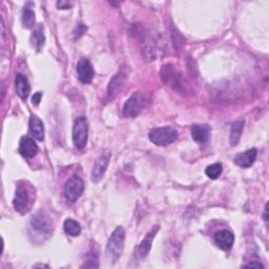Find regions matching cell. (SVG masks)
<instances>
[{
  "mask_svg": "<svg viewBox=\"0 0 269 269\" xmlns=\"http://www.w3.org/2000/svg\"><path fill=\"white\" fill-rule=\"evenodd\" d=\"M53 230V221H52L50 216L44 212H39L33 216L32 220H30V236H34L35 240L40 239V241H44L52 234Z\"/></svg>",
  "mask_w": 269,
  "mask_h": 269,
  "instance_id": "obj_1",
  "label": "cell"
},
{
  "mask_svg": "<svg viewBox=\"0 0 269 269\" xmlns=\"http://www.w3.org/2000/svg\"><path fill=\"white\" fill-rule=\"evenodd\" d=\"M124 241H126V232L123 227L119 226L112 232L106 245V254L112 260L115 261L121 256L124 248Z\"/></svg>",
  "mask_w": 269,
  "mask_h": 269,
  "instance_id": "obj_2",
  "label": "cell"
},
{
  "mask_svg": "<svg viewBox=\"0 0 269 269\" xmlns=\"http://www.w3.org/2000/svg\"><path fill=\"white\" fill-rule=\"evenodd\" d=\"M150 140L158 146H168L178 138V132L172 128L164 126L150 132Z\"/></svg>",
  "mask_w": 269,
  "mask_h": 269,
  "instance_id": "obj_3",
  "label": "cell"
},
{
  "mask_svg": "<svg viewBox=\"0 0 269 269\" xmlns=\"http://www.w3.org/2000/svg\"><path fill=\"white\" fill-rule=\"evenodd\" d=\"M88 140V120L86 117H79L74 122L73 141L79 150H82L86 146Z\"/></svg>",
  "mask_w": 269,
  "mask_h": 269,
  "instance_id": "obj_4",
  "label": "cell"
},
{
  "mask_svg": "<svg viewBox=\"0 0 269 269\" xmlns=\"http://www.w3.org/2000/svg\"><path fill=\"white\" fill-rule=\"evenodd\" d=\"M32 205V196L26 185L19 184L16 188L15 198L13 200V206L16 212L20 214H26L28 212Z\"/></svg>",
  "mask_w": 269,
  "mask_h": 269,
  "instance_id": "obj_5",
  "label": "cell"
},
{
  "mask_svg": "<svg viewBox=\"0 0 269 269\" xmlns=\"http://www.w3.org/2000/svg\"><path fill=\"white\" fill-rule=\"evenodd\" d=\"M146 106V99L140 92H134L123 106L122 114L126 118H136Z\"/></svg>",
  "mask_w": 269,
  "mask_h": 269,
  "instance_id": "obj_6",
  "label": "cell"
},
{
  "mask_svg": "<svg viewBox=\"0 0 269 269\" xmlns=\"http://www.w3.org/2000/svg\"><path fill=\"white\" fill-rule=\"evenodd\" d=\"M110 160V152L108 150L101 152V154L95 161L94 166H92L90 174V180L92 182L98 183L103 178V176H104L106 168L108 166Z\"/></svg>",
  "mask_w": 269,
  "mask_h": 269,
  "instance_id": "obj_7",
  "label": "cell"
},
{
  "mask_svg": "<svg viewBox=\"0 0 269 269\" xmlns=\"http://www.w3.org/2000/svg\"><path fill=\"white\" fill-rule=\"evenodd\" d=\"M84 190V183L78 176H73L64 185V196L70 202L77 201Z\"/></svg>",
  "mask_w": 269,
  "mask_h": 269,
  "instance_id": "obj_8",
  "label": "cell"
},
{
  "mask_svg": "<svg viewBox=\"0 0 269 269\" xmlns=\"http://www.w3.org/2000/svg\"><path fill=\"white\" fill-rule=\"evenodd\" d=\"M128 80V72L126 68H121L118 73L114 76L110 81L108 82V98L112 100L115 98L126 86V82Z\"/></svg>",
  "mask_w": 269,
  "mask_h": 269,
  "instance_id": "obj_9",
  "label": "cell"
},
{
  "mask_svg": "<svg viewBox=\"0 0 269 269\" xmlns=\"http://www.w3.org/2000/svg\"><path fill=\"white\" fill-rule=\"evenodd\" d=\"M77 74L79 80L82 84H90L94 79L95 72L92 68V66L90 64V62L86 58H81L77 64Z\"/></svg>",
  "mask_w": 269,
  "mask_h": 269,
  "instance_id": "obj_10",
  "label": "cell"
},
{
  "mask_svg": "<svg viewBox=\"0 0 269 269\" xmlns=\"http://www.w3.org/2000/svg\"><path fill=\"white\" fill-rule=\"evenodd\" d=\"M214 244L219 248H221V250H232V247L234 245V236L232 232L227 230H219L214 234Z\"/></svg>",
  "mask_w": 269,
  "mask_h": 269,
  "instance_id": "obj_11",
  "label": "cell"
},
{
  "mask_svg": "<svg viewBox=\"0 0 269 269\" xmlns=\"http://www.w3.org/2000/svg\"><path fill=\"white\" fill-rule=\"evenodd\" d=\"M39 152V148L36 142L28 137H22L19 144V152L26 159L34 158Z\"/></svg>",
  "mask_w": 269,
  "mask_h": 269,
  "instance_id": "obj_12",
  "label": "cell"
},
{
  "mask_svg": "<svg viewBox=\"0 0 269 269\" xmlns=\"http://www.w3.org/2000/svg\"><path fill=\"white\" fill-rule=\"evenodd\" d=\"M256 156H258V150L256 148H250L248 150L244 152H240V154H236L234 156V163L236 165H239L240 168H250L252 165L254 163L256 159Z\"/></svg>",
  "mask_w": 269,
  "mask_h": 269,
  "instance_id": "obj_13",
  "label": "cell"
},
{
  "mask_svg": "<svg viewBox=\"0 0 269 269\" xmlns=\"http://www.w3.org/2000/svg\"><path fill=\"white\" fill-rule=\"evenodd\" d=\"M212 128L208 126H194L192 128V137L198 144H205L210 138Z\"/></svg>",
  "mask_w": 269,
  "mask_h": 269,
  "instance_id": "obj_14",
  "label": "cell"
},
{
  "mask_svg": "<svg viewBox=\"0 0 269 269\" xmlns=\"http://www.w3.org/2000/svg\"><path fill=\"white\" fill-rule=\"evenodd\" d=\"M158 230H159V226H154V228L152 230H150L144 239L142 240V242L140 243V245L138 246L137 248V254L139 256V258H146L150 250L152 248V240L154 236H156V234L158 232Z\"/></svg>",
  "mask_w": 269,
  "mask_h": 269,
  "instance_id": "obj_15",
  "label": "cell"
},
{
  "mask_svg": "<svg viewBox=\"0 0 269 269\" xmlns=\"http://www.w3.org/2000/svg\"><path fill=\"white\" fill-rule=\"evenodd\" d=\"M15 86L18 96L22 100H26L30 92V86L26 77L22 74H17L15 79Z\"/></svg>",
  "mask_w": 269,
  "mask_h": 269,
  "instance_id": "obj_16",
  "label": "cell"
},
{
  "mask_svg": "<svg viewBox=\"0 0 269 269\" xmlns=\"http://www.w3.org/2000/svg\"><path fill=\"white\" fill-rule=\"evenodd\" d=\"M28 126H30V132L33 134L34 138H36L39 141H42L44 139V122L41 121L37 116H34V115L30 116Z\"/></svg>",
  "mask_w": 269,
  "mask_h": 269,
  "instance_id": "obj_17",
  "label": "cell"
},
{
  "mask_svg": "<svg viewBox=\"0 0 269 269\" xmlns=\"http://www.w3.org/2000/svg\"><path fill=\"white\" fill-rule=\"evenodd\" d=\"M161 78L165 82V84H168L170 86L180 84L177 73H176V70L172 64H166L162 68Z\"/></svg>",
  "mask_w": 269,
  "mask_h": 269,
  "instance_id": "obj_18",
  "label": "cell"
},
{
  "mask_svg": "<svg viewBox=\"0 0 269 269\" xmlns=\"http://www.w3.org/2000/svg\"><path fill=\"white\" fill-rule=\"evenodd\" d=\"M46 42V36L44 33V26H38L30 36V44L32 46L39 52L41 48H44Z\"/></svg>",
  "mask_w": 269,
  "mask_h": 269,
  "instance_id": "obj_19",
  "label": "cell"
},
{
  "mask_svg": "<svg viewBox=\"0 0 269 269\" xmlns=\"http://www.w3.org/2000/svg\"><path fill=\"white\" fill-rule=\"evenodd\" d=\"M244 124H245V122L243 120L236 121V123L232 124V128L230 130V139L232 146H236V144L239 143L241 136H242L243 130H244Z\"/></svg>",
  "mask_w": 269,
  "mask_h": 269,
  "instance_id": "obj_20",
  "label": "cell"
},
{
  "mask_svg": "<svg viewBox=\"0 0 269 269\" xmlns=\"http://www.w3.org/2000/svg\"><path fill=\"white\" fill-rule=\"evenodd\" d=\"M22 22L26 28H32L35 26V13L32 8L24 6L22 14Z\"/></svg>",
  "mask_w": 269,
  "mask_h": 269,
  "instance_id": "obj_21",
  "label": "cell"
},
{
  "mask_svg": "<svg viewBox=\"0 0 269 269\" xmlns=\"http://www.w3.org/2000/svg\"><path fill=\"white\" fill-rule=\"evenodd\" d=\"M64 230L68 236H77L81 232V226L77 221L73 219H66L64 223Z\"/></svg>",
  "mask_w": 269,
  "mask_h": 269,
  "instance_id": "obj_22",
  "label": "cell"
},
{
  "mask_svg": "<svg viewBox=\"0 0 269 269\" xmlns=\"http://www.w3.org/2000/svg\"><path fill=\"white\" fill-rule=\"evenodd\" d=\"M223 172V165L222 163H214L210 166L206 168L205 174L208 177H210L212 180L218 179Z\"/></svg>",
  "mask_w": 269,
  "mask_h": 269,
  "instance_id": "obj_23",
  "label": "cell"
},
{
  "mask_svg": "<svg viewBox=\"0 0 269 269\" xmlns=\"http://www.w3.org/2000/svg\"><path fill=\"white\" fill-rule=\"evenodd\" d=\"M172 41H174V48L176 50H180L184 42H185V39L182 37V35L178 32L177 30H174L172 33Z\"/></svg>",
  "mask_w": 269,
  "mask_h": 269,
  "instance_id": "obj_24",
  "label": "cell"
},
{
  "mask_svg": "<svg viewBox=\"0 0 269 269\" xmlns=\"http://www.w3.org/2000/svg\"><path fill=\"white\" fill-rule=\"evenodd\" d=\"M41 98H42V92H37L36 94H34L33 98H32V103L34 106H38L40 101H41Z\"/></svg>",
  "mask_w": 269,
  "mask_h": 269,
  "instance_id": "obj_25",
  "label": "cell"
},
{
  "mask_svg": "<svg viewBox=\"0 0 269 269\" xmlns=\"http://www.w3.org/2000/svg\"><path fill=\"white\" fill-rule=\"evenodd\" d=\"M57 8L60 10H68L72 8V4L68 2H58Z\"/></svg>",
  "mask_w": 269,
  "mask_h": 269,
  "instance_id": "obj_26",
  "label": "cell"
},
{
  "mask_svg": "<svg viewBox=\"0 0 269 269\" xmlns=\"http://www.w3.org/2000/svg\"><path fill=\"white\" fill-rule=\"evenodd\" d=\"M244 267H264L263 264L261 263H256V262H252L250 264H246L244 265Z\"/></svg>",
  "mask_w": 269,
  "mask_h": 269,
  "instance_id": "obj_27",
  "label": "cell"
},
{
  "mask_svg": "<svg viewBox=\"0 0 269 269\" xmlns=\"http://www.w3.org/2000/svg\"><path fill=\"white\" fill-rule=\"evenodd\" d=\"M267 214H268V205L266 204V206H265V210H264V214H263L264 220H265L266 224H267V222H268V216H267Z\"/></svg>",
  "mask_w": 269,
  "mask_h": 269,
  "instance_id": "obj_28",
  "label": "cell"
}]
</instances>
